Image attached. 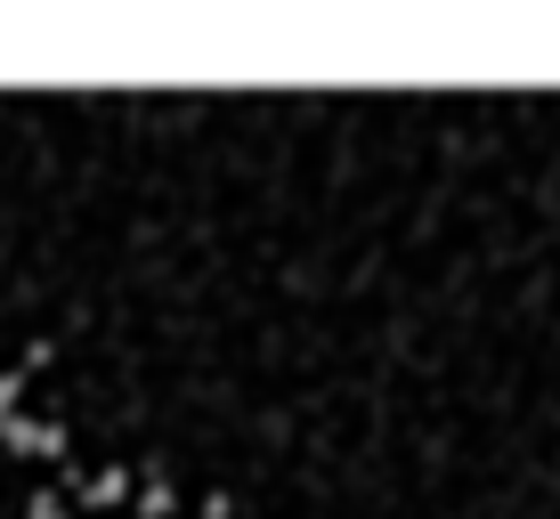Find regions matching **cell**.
Instances as JSON below:
<instances>
[{"label": "cell", "instance_id": "cell-1", "mask_svg": "<svg viewBox=\"0 0 560 519\" xmlns=\"http://www.w3.org/2000/svg\"><path fill=\"white\" fill-rule=\"evenodd\" d=\"M0 447H9V455H66V430H57V422L9 414V422H0Z\"/></svg>", "mask_w": 560, "mask_h": 519}, {"label": "cell", "instance_id": "cell-2", "mask_svg": "<svg viewBox=\"0 0 560 519\" xmlns=\"http://www.w3.org/2000/svg\"><path fill=\"white\" fill-rule=\"evenodd\" d=\"M73 495H82L90 511H106V504H122V495H130V471H122V463H106V471H90Z\"/></svg>", "mask_w": 560, "mask_h": 519}, {"label": "cell", "instance_id": "cell-3", "mask_svg": "<svg viewBox=\"0 0 560 519\" xmlns=\"http://www.w3.org/2000/svg\"><path fill=\"white\" fill-rule=\"evenodd\" d=\"M139 511H147V519H171V479H163V471H147V487H139Z\"/></svg>", "mask_w": 560, "mask_h": 519}, {"label": "cell", "instance_id": "cell-4", "mask_svg": "<svg viewBox=\"0 0 560 519\" xmlns=\"http://www.w3.org/2000/svg\"><path fill=\"white\" fill-rule=\"evenodd\" d=\"M25 519H73V511H66V495H33Z\"/></svg>", "mask_w": 560, "mask_h": 519}, {"label": "cell", "instance_id": "cell-5", "mask_svg": "<svg viewBox=\"0 0 560 519\" xmlns=\"http://www.w3.org/2000/svg\"><path fill=\"white\" fill-rule=\"evenodd\" d=\"M16 390H25V374H0V422L16 414Z\"/></svg>", "mask_w": 560, "mask_h": 519}]
</instances>
